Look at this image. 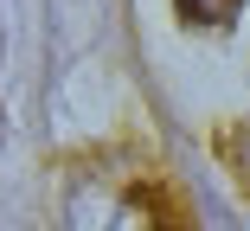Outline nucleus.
I'll return each mask as SVG.
<instances>
[{"label":"nucleus","instance_id":"f257e3e1","mask_svg":"<svg viewBox=\"0 0 250 231\" xmlns=\"http://www.w3.org/2000/svg\"><path fill=\"white\" fill-rule=\"evenodd\" d=\"M71 231H192L180 193L141 167H77L64 187Z\"/></svg>","mask_w":250,"mask_h":231},{"label":"nucleus","instance_id":"f03ea898","mask_svg":"<svg viewBox=\"0 0 250 231\" xmlns=\"http://www.w3.org/2000/svg\"><path fill=\"white\" fill-rule=\"evenodd\" d=\"M173 7H180L192 26H231V20H237V0H173Z\"/></svg>","mask_w":250,"mask_h":231}]
</instances>
